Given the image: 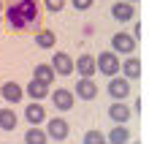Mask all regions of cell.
I'll return each mask as SVG.
<instances>
[{"mask_svg": "<svg viewBox=\"0 0 149 144\" xmlns=\"http://www.w3.org/2000/svg\"><path fill=\"white\" fill-rule=\"evenodd\" d=\"M109 95L114 98V101H125V98L130 95V82L125 76H111L109 82Z\"/></svg>", "mask_w": 149, "mask_h": 144, "instance_id": "obj_8", "label": "cell"}, {"mask_svg": "<svg viewBox=\"0 0 149 144\" xmlns=\"http://www.w3.org/2000/svg\"><path fill=\"white\" fill-rule=\"evenodd\" d=\"M136 49V38L130 33H114L111 35V52L114 55H133Z\"/></svg>", "mask_w": 149, "mask_h": 144, "instance_id": "obj_3", "label": "cell"}, {"mask_svg": "<svg viewBox=\"0 0 149 144\" xmlns=\"http://www.w3.org/2000/svg\"><path fill=\"white\" fill-rule=\"evenodd\" d=\"M6 27L14 30V33H24V30H27V25H24L19 8H16V0H11V3L6 6Z\"/></svg>", "mask_w": 149, "mask_h": 144, "instance_id": "obj_6", "label": "cell"}, {"mask_svg": "<svg viewBox=\"0 0 149 144\" xmlns=\"http://www.w3.org/2000/svg\"><path fill=\"white\" fill-rule=\"evenodd\" d=\"M111 16L119 19V22H130V19H133V6L125 3V0H119V3L111 6Z\"/></svg>", "mask_w": 149, "mask_h": 144, "instance_id": "obj_14", "label": "cell"}, {"mask_svg": "<svg viewBox=\"0 0 149 144\" xmlns=\"http://www.w3.org/2000/svg\"><path fill=\"white\" fill-rule=\"evenodd\" d=\"M46 139L52 141H65L68 139V122L63 120V117H52V120H46Z\"/></svg>", "mask_w": 149, "mask_h": 144, "instance_id": "obj_4", "label": "cell"}, {"mask_svg": "<svg viewBox=\"0 0 149 144\" xmlns=\"http://www.w3.org/2000/svg\"><path fill=\"white\" fill-rule=\"evenodd\" d=\"M95 65H98L100 74H106V76H117L119 74V55H114V52H100L98 57H95Z\"/></svg>", "mask_w": 149, "mask_h": 144, "instance_id": "obj_2", "label": "cell"}, {"mask_svg": "<svg viewBox=\"0 0 149 144\" xmlns=\"http://www.w3.org/2000/svg\"><path fill=\"white\" fill-rule=\"evenodd\" d=\"M49 95H52V101H54V109H60V112H71L73 103H76V98H73V93L68 87H57L54 93H49Z\"/></svg>", "mask_w": 149, "mask_h": 144, "instance_id": "obj_7", "label": "cell"}, {"mask_svg": "<svg viewBox=\"0 0 149 144\" xmlns=\"http://www.w3.org/2000/svg\"><path fill=\"white\" fill-rule=\"evenodd\" d=\"M24 93H27V95L33 98V101L38 103V101H43V98L49 95V87H46V84H41V82H36V79H33V82H30L27 87H24Z\"/></svg>", "mask_w": 149, "mask_h": 144, "instance_id": "obj_17", "label": "cell"}, {"mask_svg": "<svg viewBox=\"0 0 149 144\" xmlns=\"http://www.w3.org/2000/svg\"><path fill=\"white\" fill-rule=\"evenodd\" d=\"M106 141H111V144H127L130 141V131L125 128V125H114V131L109 133Z\"/></svg>", "mask_w": 149, "mask_h": 144, "instance_id": "obj_19", "label": "cell"}, {"mask_svg": "<svg viewBox=\"0 0 149 144\" xmlns=\"http://www.w3.org/2000/svg\"><path fill=\"white\" fill-rule=\"evenodd\" d=\"M54 30H46V27H41L38 33H36V44H38V46L41 49H52V46H54Z\"/></svg>", "mask_w": 149, "mask_h": 144, "instance_id": "obj_18", "label": "cell"}, {"mask_svg": "<svg viewBox=\"0 0 149 144\" xmlns=\"http://www.w3.org/2000/svg\"><path fill=\"white\" fill-rule=\"evenodd\" d=\"M136 38H144V25H141V22L136 25Z\"/></svg>", "mask_w": 149, "mask_h": 144, "instance_id": "obj_25", "label": "cell"}, {"mask_svg": "<svg viewBox=\"0 0 149 144\" xmlns=\"http://www.w3.org/2000/svg\"><path fill=\"white\" fill-rule=\"evenodd\" d=\"M0 11H3V3H0Z\"/></svg>", "mask_w": 149, "mask_h": 144, "instance_id": "obj_27", "label": "cell"}, {"mask_svg": "<svg viewBox=\"0 0 149 144\" xmlns=\"http://www.w3.org/2000/svg\"><path fill=\"white\" fill-rule=\"evenodd\" d=\"M33 79L49 87L52 82H54V71L49 68V63H43V65H36V71H33Z\"/></svg>", "mask_w": 149, "mask_h": 144, "instance_id": "obj_16", "label": "cell"}, {"mask_svg": "<svg viewBox=\"0 0 149 144\" xmlns=\"http://www.w3.org/2000/svg\"><path fill=\"white\" fill-rule=\"evenodd\" d=\"M84 144H106V136L100 131H87L84 133Z\"/></svg>", "mask_w": 149, "mask_h": 144, "instance_id": "obj_22", "label": "cell"}, {"mask_svg": "<svg viewBox=\"0 0 149 144\" xmlns=\"http://www.w3.org/2000/svg\"><path fill=\"white\" fill-rule=\"evenodd\" d=\"M125 3H130V6H133V3H136V0H125Z\"/></svg>", "mask_w": 149, "mask_h": 144, "instance_id": "obj_26", "label": "cell"}, {"mask_svg": "<svg viewBox=\"0 0 149 144\" xmlns=\"http://www.w3.org/2000/svg\"><path fill=\"white\" fill-rule=\"evenodd\" d=\"M22 95H24V90L16 84V82H6V84H0V98H6L8 106H11V103H19V101H22Z\"/></svg>", "mask_w": 149, "mask_h": 144, "instance_id": "obj_11", "label": "cell"}, {"mask_svg": "<svg viewBox=\"0 0 149 144\" xmlns=\"http://www.w3.org/2000/svg\"><path fill=\"white\" fill-rule=\"evenodd\" d=\"M0 128L3 131H14L16 128V112L8 106V109H0Z\"/></svg>", "mask_w": 149, "mask_h": 144, "instance_id": "obj_20", "label": "cell"}, {"mask_svg": "<svg viewBox=\"0 0 149 144\" xmlns=\"http://www.w3.org/2000/svg\"><path fill=\"white\" fill-rule=\"evenodd\" d=\"M71 3H73V8H76V11H87V8H92V3H95V0H71Z\"/></svg>", "mask_w": 149, "mask_h": 144, "instance_id": "obj_24", "label": "cell"}, {"mask_svg": "<svg viewBox=\"0 0 149 144\" xmlns=\"http://www.w3.org/2000/svg\"><path fill=\"white\" fill-rule=\"evenodd\" d=\"M49 68L54 71V74H60V76H71L73 74V57L68 55V52H54Z\"/></svg>", "mask_w": 149, "mask_h": 144, "instance_id": "obj_5", "label": "cell"}, {"mask_svg": "<svg viewBox=\"0 0 149 144\" xmlns=\"http://www.w3.org/2000/svg\"><path fill=\"white\" fill-rule=\"evenodd\" d=\"M43 6H46L49 8V11H63V8H65V0H43Z\"/></svg>", "mask_w": 149, "mask_h": 144, "instance_id": "obj_23", "label": "cell"}, {"mask_svg": "<svg viewBox=\"0 0 149 144\" xmlns=\"http://www.w3.org/2000/svg\"><path fill=\"white\" fill-rule=\"evenodd\" d=\"M46 133H43L41 128H36V125H30V131L24 133V144H46Z\"/></svg>", "mask_w": 149, "mask_h": 144, "instance_id": "obj_21", "label": "cell"}, {"mask_svg": "<svg viewBox=\"0 0 149 144\" xmlns=\"http://www.w3.org/2000/svg\"><path fill=\"white\" fill-rule=\"evenodd\" d=\"M16 8H19L24 25H27V30H41V6L38 0H16Z\"/></svg>", "mask_w": 149, "mask_h": 144, "instance_id": "obj_1", "label": "cell"}, {"mask_svg": "<svg viewBox=\"0 0 149 144\" xmlns=\"http://www.w3.org/2000/svg\"><path fill=\"white\" fill-rule=\"evenodd\" d=\"M109 117H111L117 125H125V122L130 120V109L125 106V101H114V103L109 106Z\"/></svg>", "mask_w": 149, "mask_h": 144, "instance_id": "obj_12", "label": "cell"}, {"mask_svg": "<svg viewBox=\"0 0 149 144\" xmlns=\"http://www.w3.org/2000/svg\"><path fill=\"white\" fill-rule=\"evenodd\" d=\"M73 68L81 74V79H92V74L98 71V65H95V57L92 55H81L73 60Z\"/></svg>", "mask_w": 149, "mask_h": 144, "instance_id": "obj_9", "label": "cell"}, {"mask_svg": "<svg viewBox=\"0 0 149 144\" xmlns=\"http://www.w3.org/2000/svg\"><path fill=\"white\" fill-rule=\"evenodd\" d=\"M119 68L125 71V79H138V76L144 74V65H141L138 57H127V63H122Z\"/></svg>", "mask_w": 149, "mask_h": 144, "instance_id": "obj_15", "label": "cell"}, {"mask_svg": "<svg viewBox=\"0 0 149 144\" xmlns=\"http://www.w3.org/2000/svg\"><path fill=\"white\" fill-rule=\"evenodd\" d=\"M73 98H81V101H92V98H98V84H95L92 79H79Z\"/></svg>", "mask_w": 149, "mask_h": 144, "instance_id": "obj_10", "label": "cell"}, {"mask_svg": "<svg viewBox=\"0 0 149 144\" xmlns=\"http://www.w3.org/2000/svg\"><path fill=\"white\" fill-rule=\"evenodd\" d=\"M24 117H27V122H30V125H36V128H38L41 122H46V109H43L41 103L33 101L27 109H24Z\"/></svg>", "mask_w": 149, "mask_h": 144, "instance_id": "obj_13", "label": "cell"}]
</instances>
